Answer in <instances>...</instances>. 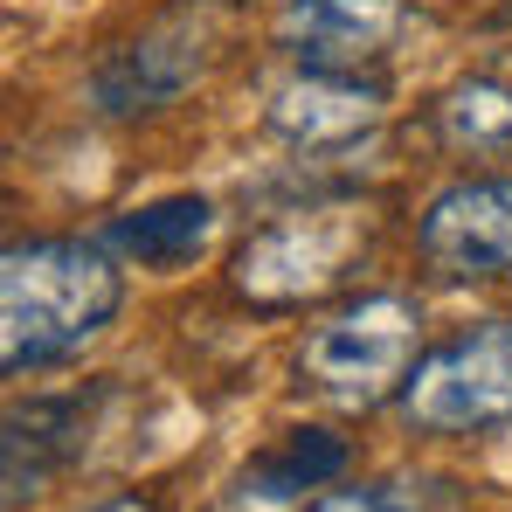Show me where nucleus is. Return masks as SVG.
<instances>
[{"label": "nucleus", "mask_w": 512, "mask_h": 512, "mask_svg": "<svg viewBox=\"0 0 512 512\" xmlns=\"http://www.w3.org/2000/svg\"><path fill=\"white\" fill-rule=\"evenodd\" d=\"M409 0H284L277 49L305 70H367L395 49Z\"/></svg>", "instance_id": "obj_6"}, {"label": "nucleus", "mask_w": 512, "mask_h": 512, "mask_svg": "<svg viewBox=\"0 0 512 512\" xmlns=\"http://www.w3.org/2000/svg\"><path fill=\"white\" fill-rule=\"evenodd\" d=\"M125 305V277L111 256L70 243V236H35L0 256V360L7 374L56 367L77 346H90Z\"/></svg>", "instance_id": "obj_1"}, {"label": "nucleus", "mask_w": 512, "mask_h": 512, "mask_svg": "<svg viewBox=\"0 0 512 512\" xmlns=\"http://www.w3.org/2000/svg\"><path fill=\"white\" fill-rule=\"evenodd\" d=\"M222 7L215 0H194V7H180V14H167L146 42H132L125 56H111L104 70H97V97H104V111H153L160 97H173V90L187 84L208 56H201V21H215Z\"/></svg>", "instance_id": "obj_7"}, {"label": "nucleus", "mask_w": 512, "mask_h": 512, "mask_svg": "<svg viewBox=\"0 0 512 512\" xmlns=\"http://www.w3.org/2000/svg\"><path fill=\"white\" fill-rule=\"evenodd\" d=\"M416 243L443 277H512V173L443 187Z\"/></svg>", "instance_id": "obj_5"}, {"label": "nucleus", "mask_w": 512, "mask_h": 512, "mask_svg": "<svg viewBox=\"0 0 512 512\" xmlns=\"http://www.w3.org/2000/svg\"><path fill=\"white\" fill-rule=\"evenodd\" d=\"M305 512H457V485L450 478H374V485L319 492Z\"/></svg>", "instance_id": "obj_13"}, {"label": "nucleus", "mask_w": 512, "mask_h": 512, "mask_svg": "<svg viewBox=\"0 0 512 512\" xmlns=\"http://www.w3.org/2000/svg\"><path fill=\"white\" fill-rule=\"evenodd\" d=\"M423 360V305L402 291H367L319 319L298 346V381L340 409H381L409 388Z\"/></svg>", "instance_id": "obj_3"}, {"label": "nucleus", "mask_w": 512, "mask_h": 512, "mask_svg": "<svg viewBox=\"0 0 512 512\" xmlns=\"http://www.w3.org/2000/svg\"><path fill=\"white\" fill-rule=\"evenodd\" d=\"M395 402L423 436H478L512 423V319L464 326L457 340L423 353Z\"/></svg>", "instance_id": "obj_4"}, {"label": "nucleus", "mask_w": 512, "mask_h": 512, "mask_svg": "<svg viewBox=\"0 0 512 512\" xmlns=\"http://www.w3.org/2000/svg\"><path fill=\"white\" fill-rule=\"evenodd\" d=\"M429 132L457 160H512V84L499 77H464L436 97Z\"/></svg>", "instance_id": "obj_10"}, {"label": "nucleus", "mask_w": 512, "mask_h": 512, "mask_svg": "<svg viewBox=\"0 0 512 512\" xmlns=\"http://www.w3.org/2000/svg\"><path fill=\"white\" fill-rule=\"evenodd\" d=\"M340 471H346V443L333 429H284L263 457H250L243 499H305V492H326Z\"/></svg>", "instance_id": "obj_11"}, {"label": "nucleus", "mask_w": 512, "mask_h": 512, "mask_svg": "<svg viewBox=\"0 0 512 512\" xmlns=\"http://www.w3.org/2000/svg\"><path fill=\"white\" fill-rule=\"evenodd\" d=\"M208 236H215V208L201 194H167V201L132 208V215L111 222V243L125 256H139V263H153V270H173V263L201 256Z\"/></svg>", "instance_id": "obj_12"}, {"label": "nucleus", "mask_w": 512, "mask_h": 512, "mask_svg": "<svg viewBox=\"0 0 512 512\" xmlns=\"http://www.w3.org/2000/svg\"><path fill=\"white\" fill-rule=\"evenodd\" d=\"M381 118V84L360 70H305L270 97V132L291 146H346Z\"/></svg>", "instance_id": "obj_8"}, {"label": "nucleus", "mask_w": 512, "mask_h": 512, "mask_svg": "<svg viewBox=\"0 0 512 512\" xmlns=\"http://www.w3.org/2000/svg\"><path fill=\"white\" fill-rule=\"evenodd\" d=\"M90 429V402L84 395H56V402H28L7 409V506H28L56 471H70L84 457Z\"/></svg>", "instance_id": "obj_9"}, {"label": "nucleus", "mask_w": 512, "mask_h": 512, "mask_svg": "<svg viewBox=\"0 0 512 512\" xmlns=\"http://www.w3.org/2000/svg\"><path fill=\"white\" fill-rule=\"evenodd\" d=\"M374 250V208L360 201H312L263 222L229 263V291L256 312H291L333 298Z\"/></svg>", "instance_id": "obj_2"}, {"label": "nucleus", "mask_w": 512, "mask_h": 512, "mask_svg": "<svg viewBox=\"0 0 512 512\" xmlns=\"http://www.w3.org/2000/svg\"><path fill=\"white\" fill-rule=\"evenodd\" d=\"M84 512H153V506L132 499V492H118V499H97V506H84Z\"/></svg>", "instance_id": "obj_14"}]
</instances>
